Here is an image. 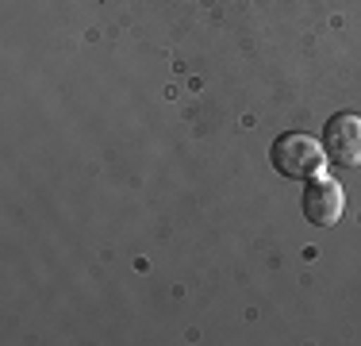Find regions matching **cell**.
I'll return each instance as SVG.
<instances>
[{
	"instance_id": "obj_1",
	"label": "cell",
	"mask_w": 361,
	"mask_h": 346,
	"mask_svg": "<svg viewBox=\"0 0 361 346\" xmlns=\"http://www.w3.org/2000/svg\"><path fill=\"white\" fill-rule=\"evenodd\" d=\"M273 166L288 181H315L326 166V150L312 135L292 131V135H281L273 143Z\"/></svg>"
},
{
	"instance_id": "obj_2",
	"label": "cell",
	"mask_w": 361,
	"mask_h": 346,
	"mask_svg": "<svg viewBox=\"0 0 361 346\" xmlns=\"http://www.w3.org/2000/svg\"><path fill=\"white\" fill-rule=\"evenodd\" d=\"M323 150H326V162L357 166L361 162V116H354V112L334 116L323 131Z\"/></svg>"
},
{
	"instance_id": "obj_3",
	"label": "cell",
	"mask_w": 361,
	"mask_h": 346,
	"mask_svg": "<svg viewBox=\"0 0 361 346\" xmlns=\"http://www.w3.org/2000/svg\"><path fill=\"white\" fill-rule=\"evenodd\" d=\"M304 215L307 223H315V227H331V223H338L342 208H346V193H342L338 181L331 177H315L312 185L304 189Z\"/></svg>"
}]
</instances>
